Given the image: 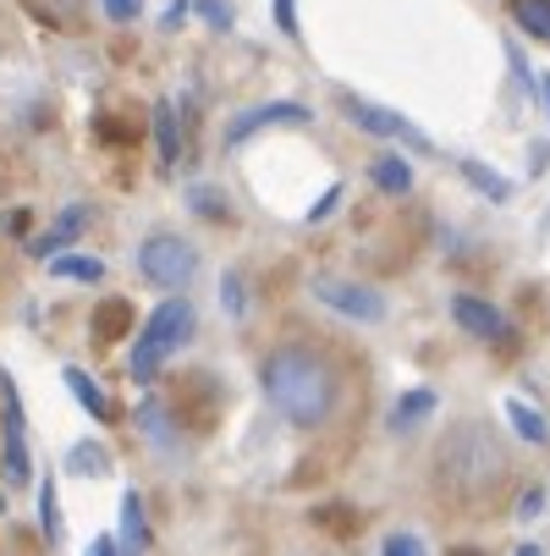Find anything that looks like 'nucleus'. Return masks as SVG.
I'll return each instance as SVG.
<instances>
[{"label":"nucleus","instance_id":"nucleus-1","mask_svg":"<svg viewBox=\"0 0 550 556\" xmlns=\"http://www.w3.org/2000/svg\"><path fill=\"white\" fill-rule=\"evenodd\" d=\"M265 403L292 425V430H331L347 408V375L342 358H331L320 342H281L265 353L259 369Z\"/></svg>","mask_w":550,"mask_h":556},{"label":"nucleus","instance_id":"nucleus-2","mask_svg":"<svg viewBox=\"0 0 550 556\" xmlns=\"http://www.w3.org/2000/svg\"><path fill=\"white\" fill-rule=\"evenodd\" d=\"M507 480H512V457H507V441L496 435L490 419L468 414V419H451L440 430L435 457H430V485L446 507L490 513Z\"/></svg>","mask_w":550,"mask_h":556},{"label":"nucleus","instance_id":"nucleus-3","mask_svg":"<svg viewBox=\"0 0 550 556\" xmlns=\"http://www.w3.org/2000/svg\"><path fill=\"white\" fill-rule=\"evenodd\" d=\"M193 303L188 298H166L161 308H149V326H143V337H138V348H132V364H127V375L143 386V380H154V369H161L171 353H182L188 342H193Z\"/></svg>","mask_w":550,"mask_h":556},{"label":"nucleus","instance_id":"nucleus-4","mask_svg":"<svg viewBox=\"0 0 550 556\" xmlns=\"http://www.w3.org/2000/svg\"><path fill=\"white\" fill-rule=\"evenodd\" d=\"M138 276L149 287H161L166 298H182V287H193L199 276V249L177 231H149L138 243Z\"/></svg>","mask_w":550,"mask_h":556},{"label":"nucleus","instance_id":"nucleus-5","mask_svg":"<svg viewBox=\"0 0 550 556\" xmlns=\"http://www.w3.org/2000/svg\"><path fill=\"white\" fill-rule=\"evenodd\" d=\"M314 298H320L331 314H342V320H363V326L385 320V292H374L363 281H347V276H314Z\"/></svg>","mask_w":550,"mask_h":556},{"label":"nucleus","instance_id":"nucleus-6","mask_svg":"<svg viewBox=\"0 0 550 556\" xmlns=\"http://www.w3.org/2000/svg\"><path fill=\"white\" fill-rule=\"evenodd\" d=\"M342 116H347L358 132H369V138H397V143H413V149L430 154V138H424L408 116L385 111V105H369V100H358V94H342Z\"/></svg>","mask_w":550,"mask_h":556},{"label":"nucleus","instance_id":"nucleus-7","mask_svg":"<svg viewBox=\"0 0 550 556\" xmlns=\"http://www.w3.org/2000/svg\"><path fill=\"white\" fill-rule=\"evenodd\" d=\"M451 320L474 337V342H490V348H512V342H517V331H512L507 314H501L496 303L474 298V292H457V298H451Z\"/></svg>","mask_w":550,"mask_h":556},{"label":"nucleus","instance_id":"nucleus-8","mask_svg":"<svg viewBox=\"0 0 550 556\" xmlns=\"http://www.w3.org/2000/svg\"><path fill=\"white\" fill-rule=\"evenodd\" d=\"M265 127H308V105H297V100H270V105H254V111H243V116H231L226 149L248 143V138L265 132Z\"/></svg>","mask_w":550,"mask_h":556},{"label":"nucleus","instance_id":"nucleus-9","mask_svg":"<svg viewBox=\"0 0 550 556\" xmlns=\"http://www.w3.org/2000/svg\"><path fill=\"white\" fill-rule=\"evenodd\" d=\"M89 220H94V210H89V204H66V210L55 215V226H50L44 237H34V243H28V254H34V260H55V254H72V243H77V237L89 231Z\"/></svg>","mask_w":550,"mask_h":556},{"label":"nucleus","instance_id":"nucleus-10","mask_svg":"<svg viewBox=\"0 0 550 556\" xmlns=\"http://www.w3.org/2000/svg\"><path fill=\"white\" fill-rule=\"evenodd\" d=\"M149 132H154V161H161V172H171L177 161H182V116H177V105L171 100H154V111H149Z\"/></svg>","mask_w":550,"mask_h":556},{"label":"nucleus","instance_id":"nucleus-11","mask_svg":"<svg viewBox=\"0 0 550 556\" xmlns=\"http://www.w3.org/2000/svg\"><path fill=\"white\" fill-rule=\"evenodd\" d=\"M138 430H143V441L154 446V452H166V457H177V446H182V435H177V425H171V414H166V403L161 396H143L138 403Z\"/></svg>","mask_w":550,"mask_h":556},{"label":"nucleus","instance_id":"nucleus-12","mask_svg":"<svg viewBox=\"0 0 550 556\" xmlns=\"http://www.w3.org/2000/svg\"><path fill=\"white\" fill-rule=\"evenodd\" d=\"M369 182L380 188V193H413V166L402 161V154H374L369 161Z\"/></svg>","mask_w":550,"mask_h":556},{"label":"nucleus","instance_id":"nucleus-13","mask_svg":"<svg viewBox=\"0 0 550 556\" xmlns=\"http://www.w3.org/2000/svg\"><path fill=\"white\" fill-rule=\"evenodd\" d=\"M23 7L44 23V28H84V0H23Z\"/></svg>","mask_w":550,"mask_h":556},{"label":"nucleus","instance_id":"nucleus-14","mask_svg":"<svg viewBox=\"0 0 550 556\" xmlns=\"http://www.w3.org/2000/svg\"><path fill=\"white\" fill-rule=\"evenodd\" d=\"M143 545H149V518H143L138 491H127L121 496V556H138Z\"/></svg>","mask_w":550,"mask_h":556},{"label":"nucleus","instance_id":"nucleus-15","mask_svg":"<svg viewBox=\"0 0 550 556\" xmlns=\"http://www.w3.org/2000/svg\"><path fill=\"white\" fill-rule=\"evenodd\" d=\"M61 380H66V391L77 396V403H84V414H89V419H111V414H116V408H111V396H105V391H100V386H94L84 369H66Z\"/></svg>","mask_w":550,"mask_h":556},{"label":"nucleus","instance_id":"nucleus-16","mask_svg":"<svg viewBox=\"0 0 550 556\" xmlns=\"http://www.w3.org/2000/svg\"><path fill=\"white\" fill-rule=\"evenodd\" d=\"M39 534H44V545H61L66 540L61 502H55V473H44V480H39Z\"/></svg>","mask_w":550,"mask_h":556},{"label":"nucleus","instance_id":"nucleus-17","mask_svg":"<svg viewBox=\"0 0 550 556\" xmlns=\"http://www.w3.org/2000/svg\"><path fill=\"white\" fill-rule=\"evenodd\" d=\"M435 414V391L430 386H419V391H408L402 396V403H397V414H391V430H397V435H408L419 419H430Z\"/></svg>","mask_w":550,"mask_h":556},{"label":"nucleus","instance_id":"nucleus-18","mask_svg":"<svg viewBox=\"0 0 550 556\" xmlns=\"http://www.w3.org/2000/svg\"><path fill=\"white\" fill-rule=\"evenodd\" d=\"M512 23H517L528 39L550 45V0H512Z\"/></svg>","mask_w":550,"mask_h":556},{"label":"nucleus","instance_id":"nucleus-19","mask_svg":"<svg viewBox=\"0 0 550 556\" xmlns=\"http://www.w3.org/2000/svg\"><path fill=\"white\" fill-rule=\"evenodd\" d=\"M50 276H61V281H105V260H94V254H55Z\"/></svg>","mask_w":550,"mask_h":556},{"label":"nucleus","instance_id":"nucleus-20","mask_svg":"<svg viewBox=\"0 0 550 556\" xmlns=\"http://www.w3.org/2000/svg\"><path fill=\"white\" fill-rule=\"evenodd\" d=\"M507 425L528 441V446H545L550 441V425H545V414H534L528 403H517V396H512V403H507Z\"/></svg>","mask_w":550,"mask_h":556},{"label":"nucleus","instance_id":"nucleus-21","mask_svg":"<svg viewBox=\"0 0 550 556\" xmlns=\"http://www.w3.org/2000/svg\"><path fill=\"white\" fill-rule=\"evenodd\" d=\"M66 473H94V480H105V473H111V452L100 441H77L72 457H66Z\"/></svg>","mask_w":550,"mask_h":556},{"label":"nucleus","instance_id":"nucleus-22","mask_svg":"<svg viewBox=\"0 0 550 556\" xmlns=\"http://www.w3.org/2000/svg\"><path fill=\"white\" fill-rule=\"evenodd\" d=\"M127 326H132V308H127L121 298H111V303L94 314V342H116Z\"/></svg>","mask_w":550,"mask_h":556},{"label":"nucleus","instance_id":"nucleus-23","mask_svg":"<svg viewBox=\"0 0 550 556\" xmlns=\"http://www.w3.org/2000/svg\"><path fill=\"white\" fill-rule=\"evenodd\" d=\"M462 177L474 182L485 199H496V204H507V199H512V182H507V177H496V172H490V166H479V161H462Z\"/></svg>","mask_w":550,"mask_h":556},{"label":"nucleus","instance_id":"nucleus-24","mask_svg":"<svg viewBox=\"0 0 550 556\" xmlns=\"http://www.w3.org/2000/svg\"><path fill=\"white\" fill-rule=\"evenodd\" d=\"M220 308L231 314V320H243V314H248V281H243L238 270L220 276Z\"/></svg>","mask_w":550,"mask_h":556},{"label":"nucleus","instance_id":"nucleus-25","mask_svg":"<svg viewBox=\"0 0 550 556\" xmlns=\"http://www.w3.org/2000/svg\"><path fill=\"white\" fill-rule=\"evenodd\" d=\"M188 204H193V210H199V215H209V220H215V226H220V220H226V199H220V193H215V188H188Z\"/></svg>","mask_w":550,"mask_h":556},{"label":"nucleus","instance_id":"nucleus-26","mask_svg":"<svg viewBox=\"0 0 550 556\" xmlns=\"http://www.w3.org/2000/svg\"><path fill=\"white\" fill-rule=\"evenodd\" d=\"M270 12H276V28L297 45L303 39V23H297V0H270Z\"/></svg>","mask_w":550,"mask_h":556},{"label":"nucleus","instance_id":"nucleus-27","mask_svg":"<svg viewBox=\"0 0 550 556\" xmlns=\"http://www.w3.org/2000/svg\"><path fill=\"white\" fill-rule=\"evenodd\" d=\"M385 556H430L419 534H385Z\"/></svg>","mask_w":550,"mask_h":556},{"label":"nucleus","instance_id":"nucleus-28","mask_svg":"<svg viewBox=\"0 0 550 556\" xmlns=\"http://www.w3.org/2000/svg\"><path fill=\"white\" fill-rule=\"evenodd\" d=\"M100 7H105L111 23H138L143 17V0H100Z\"/></svg>","mask_w":550,"mask_h":556},{"label":"nucleus","instance_id":"nucleus-29","mask_svg":"<svg viewBox=\"0 0 550 556\" xmlns=\"http://www.w3.org/2000/svg\"><path fill=\"white\" fill-rule=\"evenodd\" d=\"M336 204H342V188H325V199H314V204H308V226H320Z\"/></svg>","mask_w":550,"mask_h":556},{"label":"nucleus","instance_id":"nucleus-30","mask_svg":"<svg viewBox=\"0 0 550 556\" xmlns=\"http://www.w3.org/2000/svg\"><path fill=\"white\" fill-rule=\"evenodd\" d=\"M199 12H204V23H209V28H226V23H231L226 0H199Z\"/></svg>","mask_w":550,"mask_h":556},{"label":"nucleus","instance_id":"nucleus-31","mask_svg":"<svg viewBox=\"0 0 550 556\" xmlns=\"http://www.w3.org/2000/svg\"><path fill=\"white\" fill-rule=\"evenodd\" d=\"M539 507H545V491H539V485H528V491H523V502H517V518H539Z\"/></svg>","mask_w":550,"mask_h":556},{"label":"nucleus","instance_id":"nucleus-32","mask_svg":"<svg viewBox=\"0 0 550 556\" xmlns=\"http://www.w3.org/2000/svg\"><path fill=\"white\" fill-rule=\"evenodd\" d=\"M89 556H121V540H111V534H100V540L89 545Z\"/></svg>","mask_w":550,"mask_h":556},{"label":"nucleus","instance_id":"nucleus-33","mask_svg":"<svg viewBox=\"0 0 550 556\" xmlns=\"http://www.w3.org/2000/svg\"><path fill=\"white\" fill-rule=\"evenodd\" d=\"M188 7H193V0H171V12H166V28H177V23L188 17Z\"/></svg>","mask_w":550,"mask_h":556},{"label":"nucleus","instance_id":"nucleus-34","mask_svg":"<svg viewBox=\"0 0 550 556\" xmlns=\"http://www.w3.org/2000/svg\"><path fill=\"white\" fill-rule=\"evenodd\" d=\"M539 100H545V111H550V77H539Z\"/></svg>","mask_w":550,"mask_h":556},{"label":"nucleus","instance_id":"nucleus-35","mask_svg":"<svg viewBox=\"0 0 550 556\" xmlns=\"http://www.w3.org/2000/svg\"><path fill=\"white\" fill-rule=\"evenodd\" d=\"M512 556H545V551H539V545H517Z\"/></svg>","mask_w":550,"mask_h":556},{"label":"nucleus","instance_id":"nucleus-36","mask_svg":"<svg viewBox=\"0 0 550 556\" xmlns=\"http://www.w3.org/2000/svg\"><path fill=\"white\" fill-rule=\"evenodd\" d=\"M0 513H7V496H0Z\"/></svg>","mask_w":550,"mask_h":556}]
</instances>
